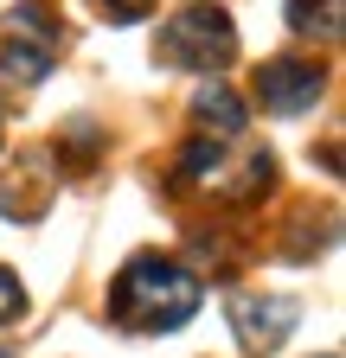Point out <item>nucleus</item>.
Here are the masks:
<instances>
[{
	"label": "nucleus",
	"instance_id": "1",
	"mask_svg": "<svg viewBox=\"0 0 346 358\" xmlns=\"http://www.w3.org/2000/svg\"><path fill=\"white\" fill-rule=\"evenodd\" d=\"M199 313V275L180 268L160 250H141L122 262V275L109 288V320L122 333H173Z\"/></svg>",
	"mask_w": 346,
	"mask_h": 358
},
{
	"label": "nucleus",
	"instance_id": "2",
	"mask_svg": "<svg viewBox=\"0 0 346 358\" xmlns=\"http://www.w3.org/2000/svg\"><path fill=\"white\" fill-rule=\"evenodd\" d=\"M180 173L193 179L199 192L212 199H231V205H250V199H263L270 192V179H276V154L270 148H256L244 141V134H219V141H193Z\"/></svg>",
	"mask_w": 346,
	"mask_h": 358
},
{
	"label": "nucleus",
	"instance_id": "3",
	"mask_svg": "<svg viewBox=\"0 0 346 358\" xmlns=\"http://www.w3.org/2000/svg\"><path fill=\"white\" fill-rule=\"evenodd\" d=\"M154 58L173 64V71H225L237 58V26L225 7H212V0H193V7H180L173 20H160V38H154Z\"/></svg>",
	"mask_w": 346,
	"mask_h": 358
},
{
	"label": "nucleus",
	"instance_id": "4",
	"mask_svg": "<svg viewBox=\"0 0 346 358\" xmlns=\"http://www.w3.org/2000/svg\"><path fill=\"white\" fill-rule=\"evenodd\" d=\"M295 320H301V307L289 294H244V288L231 294V333L250 358H270L295 333Z\"/></svg>",
	"mask_w": 346,
	"mask_h": 358
},
{
	"label": "nucleus",
	"instance_id": "5",
	"mask_svg": "<svg viewBox=\"0 0 346 358\" xmlns=\"http://www.w3.org/2000/svg\"><path fill=\"white\" fill-rule=\"evenodd\" d=\"M327 90V71L308 64V58H270L263 71H256V103H263L270 115H301L314 109Z\"/></svg>",
	"mask_w": 346,
	"mask_h": 358
},
{
	"label": "nucleus",
	"instance_id": "6",
	"mask_svg": "<svg viewBox=\"0 0 346 358\" xmlns=\"http://www.w3.org/2000/svg\"><path fill=\"white\" fill-rule=\"evenodd\" d=\"M7 45H32V52H58L64 45V20L52 13V0H20L7 13Z\"/></svg>",
	"mask_w": 346,
	"mask_h": 358
},
{
	"label": "nucleus",
	"instance_id": "7",
	"mask_svg": "<svg viewBox=\"0 0 346 358\" xmlns=\"http://www.w3.org/2000/svg\"><path fill=\"white\" fill-rule=\"evenodd\" d=\"M193 115L199 122H212V134H244V96L225 83V77H205L199 90H193Z\"/></svg>",
	"mask_w": 346,
	"mask_h": 358
},
{
	"label": "nucleus",
	"instance_id": "8",
	"mask_svg": "<svg viewBox=\"0 0 346 358\" xmlns=\"http://www.w3.org/2000/svg\"><path fill=\"white\" fill-rule=\"evenodd\" d=\"M289 26H295L301 38H340L346 0H289Z\"/></svg>",
	"mask_w": 346,
	"mask_h": 358
},
{
	"label": "nucleus",
	"instance_id": "9",
	"mask_svg": "<svg viewBox=\"0 0 346 358\" xmlns=\"http://www.w3.org/2000/svg\"><path fill=\"white\" fill-rule=\"evenodd\" d=\"M52 71V58L46 52H32V45H7V52H0V90H39V77Z\"/></svg>",
	"mask_w": 346,
	"mask_h": 358
},
{
	"label": "nucleus",
	"instance_id": "10",
	"mask_svg": "<svg viewBox=\"0 0 346 358\" xmlns=\"http://www.w3.org/2000/svg\"><path fill=\"white\" fill-rule=\"evenodd\" d=\"M20 313H26V288H20V275H13V268L0 262V327H7V320H20Z\"/></svg>",
	"mask_w": 346,
	"mask_h": 358
},
{
	"label": "nucleus",
	"instance_id": "11",
	"mask_svg": "<svg viewBox=\"0 0 346 358\" xmlns=\"http://www.w3.org/2000/svg\"><path fill=\"white\" fill-rule=\"evenodd\" d=\"M103 7H109V13H116V20H135V13H141V7H148V0H103Z\"/></svg>",
	"mask_w": 346,
	"mask_h": 358
},
{
	"label": "nucleus",
	"instance_id": "12",
	"mask_svg": "<svg viewBox=\"0 0 346 358\" xmlns=\"http://www.w3.org/2000/svg\"><path fill=\"white\" fill-rule=\"evenodd\" d=\"M0 358H13V352H7V345H0Z\"/></svg>",
	"mask_w": 346,
	"mask_h": 358
},
{
	"label": "nucleus",
	"instance_id": "13",
	"mask_svg": "<svg viewBox=\"0 0 346 358\" xmlns=\"http://www.w3.org/2000/svg\"><path fill=\"white\" fill-rule=\"evenodd\" d=\"M321 358H340V352H321Z\"/></svg>",
	"mask_w": 346,
	"mask_h": 358
}]
</instances>
